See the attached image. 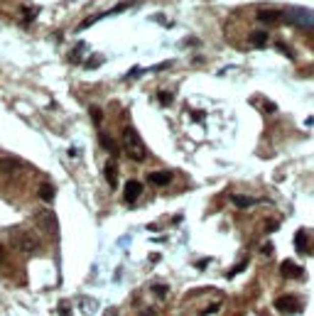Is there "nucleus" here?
Here are the masks:
<instances>
[{"label":"nucleus","mask_w":314,"mask_h":316,"mask_svg":"<svg viewBox=\"0 0 314 316\" xmlns=\"http://www.w3.org/2000/svg\"><path fill=\"white\" fill-rule=\"evenodd\" d=\"M260 22H280L282 20V10H258Z\"/></svg>","instance_id":"10"},{"label":"nucleus","mask_w":314,"mask_h":316,"mask_svg":"<svg viewBox=\"0 0 314 316\" xmlns=\"http://www.w3.org/2000/svg\"><path fill=\"white\" fill-rule=\"evenodd\" d=\"M40 199L42 201H52V199H54V186H52V184H42L40 186Z\"/></svg>","instance_id":"15"},{"label":"nucleus","mask_w":314,"mask_h":316,"mask_svg":"<svg viewBox=\"0 0 314 316\" xmlns=\"http://www.w3.org/2000/svg\"><path fill=\"white\" fill-rule=\"evenodd\" d=\"M0 260H3V250H0Z\"/></svg>","instance_id":"26"},{"label":"nucleus","mask_w":314,"mask_h":316,"mask_svg":"<svg viewBox=\"0 0 314 316\" xmlns=\"http://www.w3.org/2000/svg\"><path fill=\"white\" fill-rule=\"evenodd\" d=\"M37 15H40V8H37V5H27V8L22 10V20H25V22H32Z\"/></svg>","instance_id":"16"},{"label":"nucleus","mask_w":314,"mask_h":316,"mask_svg":"<svg viewBox=\"0 0 314 316\" xmlns=\"http://www.w3.org/2000/svg\"><path fill=\"white\" fill-rule=\"evenodd\" d=\"M246 265H248V260L238 262V265H236V267H233L231 272H229V277H236V275H238V272H241V270H246Z\"/></svg>","instance_id":"22"},{"label":"nucleus","mask_w":314,"mask_h":316,"mask_svg":"<svg viewBox=\"0 0 314 316\" xmlns=\"http://www.w3.org/2000/svg\"><path fill=\"white\" fill-rule=\"evenodd\" d=\"M0 169H3L5 174H13V172H20V169H22V162H20V160H3V162H0Z\"/></svg>","instance_id":"11"},{"label":"nucleus","mask_w":314,"mask_h":316,"mask_svg":"<svg viewBox=\"0 0 314 316\" xmlns=\"http://www.w3.org/2000/svg\"><path fill=\"white\" fill-rule=\"evenodd\" d=\"M152 292H155V294L162 299V297H167V285H155V287H152Z\"/></svg>","instance_id":"21"},{"label":"nucleus","mask_w":314,"mask_h":316,"mask_svg":"<svg viewBox=\"0 0 314 316\" xmlns=\"http://www.w3.org/2000/svg\"><path fill=\"white\" fill-rule=\"evenodd\" d=\"M295 247H297L300 252H307V247H309V238H307L304 231H297V235H295Z\"/></svg>","instance_id":"13"},{"label":"nucleus","mask_w":314,"mask_h":316,"mask_svg":"<svg viewBox=\"0 0 314 316\" xmlns=\"http://www.w3.org/2000/svg\"><path fill=\"white\" fill-rule=\"evenodd\" d=\"M275 309L277 311H282V314H297L302 309V304L297 297H292V294H285V297H277L275 299Z\"/></svg>","instance_id":"4"},{"label":"nucleus","mask_w":314,"mask_h":316,"mask_svg":"<svg viewBox=\"0 0 314 316\" xmlns=\"http://www.w3.org/2000/svg\"><path fill=\"white\" fill-rule=\"evenodd\" d=\"M101 61H103L101 56H91V59H89V64H86V69H96V67H101Z\"/></svg>","instance_id":"23"},{"label":"nucleus","mask_w":314,"mask_h":316,"mask_svg":"<svg viewBox=\"0 0 314 316\" xmlns=\"http://www.w3.org/2000/svg\"><path fill=\"white\" fill-rule=\"evenodd\" d=\"M157 98L162 101V106H169V103L175 101V98H172V93H167V91H160V93H157Z\"/></svg>","instance_id":"20"},{"label":"nucleus","mask_w":314,"mask_h":316,"mask_svg":"<svg viewBox=\"0 0 314 316\" xmlns=\"http://www.w3.org/2000/svg\"><path fill=\"white\" fill-rule=\"evenodd\" d=\"M302 272H304V270L292 260H282V265H280V275L285 277V279H300Z\"/></svg>","instance_id":"7"},{"label":"nucleus","mask_w":314,"mask_h":316,"mask_svg":"<svg viewBox=\"0 0 314 316\" xmlns=\"http://www.w3.org/2000/svg\"><path fill=\"white\" fill-rule=\"evenodd\" d=\"M148 181H150L152 186H167V184L172 181V172H167V169H162V172H150V174H148Z\"/></svg>","instance_id":"8"},{"label":"nucleus","mask_w":314,"mask_h":316,"mask_svg":"<svg viewBox=\"0 0 314 316\" xmlns=\"http://www.w3.org/2000/svg\"><path fill=\"white\" fill-rule=\"evenodd\" d=\"M282 20L292 27H314V10H304V8H287L282 10Z\"/></svg>","instance_id":"2"},{"label":"nucleus","mask_w":314,"mask_h":316,"mask_svg":"<svg viewBox=\"0 0 314 316\" xmlns=\"http://www.w3.org/2000/svg\"><path fill=\"white\" fill-rule=\"evenodd\" d=\"M106 316H116V311H113V309H108V314H106Z\"/></svg>","instance_id":"25"},{"label":"nucleus","mask_w":314,"mask_h":316,"mask_svg":"<svg viewBox=\"0 0 314 316\" xmlns=\"http://www.w3.org/2000/svg\"><path fill=\"white\" fill-rule=\"evenodd\" d=\"M123 150H125V154H128L130 160H135V162H142V160L148 157V150H145L142 140L137 135V130L130 128V125L123 130Z\"/></svg>","instance_id":"1"},{"label":"nucleus","mask_w":314,"mask_h":316,"mask_svg":"<svg viewBox=\"0 0 314 316\" xmlns=\"http://www.w3.org/2000/svg\"><path fill=\"white\" fill-rule=\"evenodd\" d=\"M15 245L20 247L22 252H35V250L40 247V240H37V235H35V233H27V231H22V233L15 235Z\"/></svg>","instance_id":"5"},{"label":"nucleus","mask_w":314,"mask_h":316,"mask_svg":"<svg viewBox=\"0 0 314 316\" xmlns=\"http://www.w3.org/2000/svg\"><path fill=\"white\" fill-rule=\"evenodd\" d=\"M250 42H253L255 47H265V42H268V32H263V29L253 32V35H250Z\"/></svg>","instance_id":"17"},{"label":"nucleus","mask_w":314,"mask_h":316,"mask_svg":"<svg viewBox=\"0 0 314 316\" xmlns=\"http://www.w3.org/2000/svg\"><path fill=\"white\" fill-rule=\"evenodd\" d=\"M103 172H106V181H108V186L110 189H116V186H118V167H116V162L110 160Z\"/></svg>","instance_id":"9"},{"label":"nucleus","mask_w":314,"mask_h":316,"mask_svg":"<svg viewBox=\"0 0 314 316\" xmlns=\"http://www.w3.org/2000/svg\"><path fill=\"white\" fill-rule=\"evenodd\" d=\"M140 194H142V184H140L137 179H130V181H125V186H123V199H125V204H135L137 199H140Z\"/></svg>","instance_id":"6"},{"label":"nucleus","mask_w":314,"mask_h":316,"mask_svg":"<svg viewBox=\"0 0 314 316\" xmlns=\"http://www.w3.org/2000/svg\"><path fill=\"white\" fill-rule=\"evenodd\" d=\"M83 52H86V44H83V42H79V47H76V49L69 54V61H76V59H81Z\"/></svg>","instance_id":"18"},{"label":"nucleus","mask_w":314,"mask_h":316,"mask_svg":"<svg viewBox=\"0 0 314 316\" xmlns=\"http://www.w3.org/2000/svg\"><path fill=\"white\" fill-rule=\"evenodd\" d=\"M101 147H103V150H108L110 154H118V145H116V140L110 138V135H106V133H101Z\"/></svg>","instance_id":"12"},{"label":"nucleus","mask_w":314,"mask_h":316,"mask_svg":"<svg viewBox=\"0 0 314 316\" xmlns=\"http://www.w3.org/2000/svg\"><path fill=\"white\" fill-rule=\"evenodd\" d=\"M142 316H155V311H152V309H148V311H145Z\"/></svg>","instance_id":"24"},{"label":"nucleus","mask_w":314,"mask_h":316,"mask_svg":"<svg viewBox=\"0 0 314 316\" xmlns=\"http://www.w3.org/2000/svg\"><path fill=\"white\" fill-rule=\"evenodd\" d=\"M35 223L40 226L42 233L52 235V238H56V233H59V220H56V213H54V211H49V208H42V211H37V213H35Z\"/></svg>","instance_id":"3"},{"label":"nucleus","mask_w":314,"mask_h":316,"mask_svg":"<svg viewBox=\"0 0 314 316\" xmlns=\"http://www.w3.org/2000/svg\"><path fill=\"white\" fill-rule=\"evenodd\" d=\"M89 113H91V120H94L96 125H98L101 120H103V113H101V108H96V106H91V108H89Z\"/></svg>","instance_id":"19"},{"label":"nucleus","mask_w":314,"mask_h":316,"mask_svg":"<svg viewBox=\"0 0 314 316\" xmlns=\"http://www.w3.org/2000/svg\"><path fill=\"white\" fill-rule=\"evenodd\" d=\"M231 201L238 208H248V206H253V204H255V199H250V196H241V194H233Z\"/></svg>","instance_id":"14"}]
</instances>
